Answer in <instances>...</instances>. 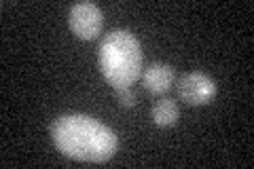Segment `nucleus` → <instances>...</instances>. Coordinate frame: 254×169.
<instances>
[{"mask_svg": "<svg viewBox=\"0 0 254 169\" xmlns=\"http://www.w3.org/2000/svg\"><path fill=\"white\" fill-rule=\"evenodd\" d=\"M68 21H70V30H72L78 38L93 40V38L100 36L102 23H104V15H102L98 4L78 2V4H72V9H70Z\"/></svg>", "mask_w": 254, "mask_h": 169, "instance_id": "nucleus-4", "label": "nucleus"}, {"mask_svg": "<svg viewBox=\"0 0 254 169\" xmlns=\"http://www.w3.org/2000/svg\"><path fill=\"white\" fill-rule=\"evenodd\" d=\"M178 95L189 106H203L216 98V83L203 72H189L178 78Z\"/></svg>", "mask_w": 254, "mask_h": 169, "instance_id": "nucleus-3", "label": "nucleus"}, {"mask_svg": "<svg viewBox=\"0 0 254 169\" xmlns=\"http://www.w3.org/2000/svg\"><path fill=\"white\" fill-rule=\"evenodd\" d=\"M144 87L148 93L153 95H161L165 91H170V87L174 85V80H176V72L170 63H150V66L144 70Z\"/></svg>", "mask_w": 254, "mask_h": 169, "instance_id": "nucleus-5", "label": "nucleus"}, {"mask_svg": "<svg viewBox=\"0 0 254 169\" xmlns=\"http://www.w3.org/2000/svg\"><path fill=\"white\" fill-rule=\"evenodd\" d=\"M150 118H153V123L157 127H172V125L178 123L180 108H178V104L174 100L163 98V100L155 102L153 110H150Z\"/></svg>", "mask_w": 254, "mask_h": 169, "instance_id": "nucleus-6", "label": "nucleus"}, {"mask_svg": "<svg viewBox=\"0 0 254 169\" xmlns=\"http://www.w3.org/2000/svg\"><path fill=\"white\" fill-rule=\"evenodd\" d=\"M53 144L68 159L83 163H104L119 148L117 133L87 114H64L51 125Z\"/></svg>", "mask_w": 254, "mask_h": 169, "instance_id": "nucleus-1", "label": "nucleus"}, {"mask_svg": "<svg viewBox=\"0 0 254 169\" xmlns=\"http://www.w3.org/2000/svg\"><path fill=\"white\" fill-rule=\"evenodd\" d=\"M142 47L127 30H113L100 40L98 66L106 83L115 89L129 87L142 76Z\"/></svg>", "mask_w": 254, "mask_h": 169, "instance_id": "nucleus-2", "label": "nucleus"}, {"mask_svg": "<svg viewBox=\"0 0 254 169\" xmlns=\"http://www.w3.org/2000/svg\"><path fill=\"white\" fill-rule=\"evenodd\" d=\"M115 91H117V102L121 108L136 106V93L131 91V87H121V89H115Z\"/></svg>", "mask_w": 254, "mask_h": 169, "instance_id": "nucleus-7", "label": "nucleus"}]
</instances>
